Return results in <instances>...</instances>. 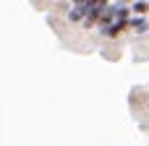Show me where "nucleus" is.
I'll return each mask as SVG.
<instances>
[{
	"instance_id": "obj_1",
	"label": "nucleus",
	"mask_w": 149,
	"mask_h": 146,
	"mask_svg": "<svg viewBox=\"0 0 149 146\" xmlns=\"http://www.w3.org/2000/svg\"><path fill=\"white\" fill-rule=\"evenodd\" d=\"M134 10H139V13H147L149 5H147V3H136V5H134Z\"/></svg>"
},
{
	"instance_id": "obj_2",
	"label": "nucleus",
	"mask_w": 149,
	"mask_h": 146,
	"mask_svg": "<svg viewBox=\"0 0 149 146\" xmlns=\"http://www.w3.org/2000/svg\"><path fill=\"white\" fill-rule=\"evenodd\" d=\"M76 3H79V0H76Z\"/></svg>"
}]
</instances>
